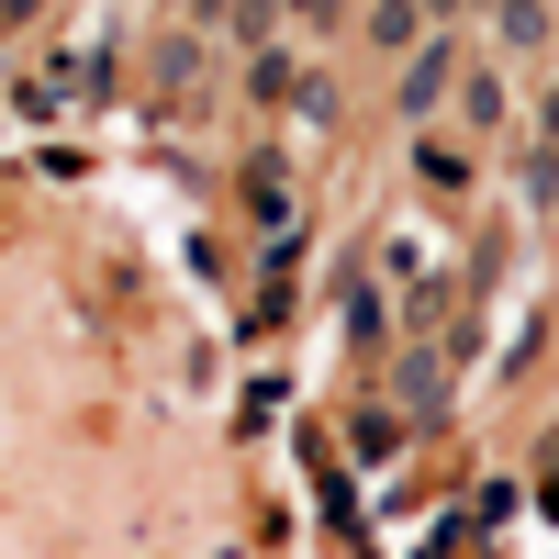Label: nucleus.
Returning a JSON list of instances; mask_svg holds the SVG:
<instances>
[{
    "instance_id": "nucleus-7",
    "label": "nucleus",
    "mask_w": 559,
    "mask_h": 559,
    "mask_svg": "<svg viewBox=\"0 0 559 559\" xmlns=\"http://www.w3.org/2000/svg\"><path fill=\"white\" fill-rule=\"evenodd\" d=\"M492 34H503V57H526V45L559 34V12H548V0H492Z\"/></svg>"
},
{
    "instance_id": "nucleus-2",
    "label": "nucleus",
    "mask_w": 559,
    "mask_h": 559,
    "mask_svg": "<svg viewBox=\"0 0 559 559\" xmlns=\"http://www.w3.org/2000/svg\"><path fill=\"white\" fill-rule=\"evenodd\" d=\"M459 123L503 134V123H515V79H503V68H459Z\"/></svg>"
},
{
    "instance_id": "nucleus-9",
    "label": "nucleus",
    "mask_w": 559,
    "mask_h": 559,
    "mask_svg": "<svg viewBox=\"0 0 559 559\" xmlns=\"http://www.w3.org/2000/svg\"><path fill=\"white\" fill-rule=\"evenodd\" d=\"M515 179H526V202L548 213V202H559V146H537V134H526V168H515Z\"/></svg>"
},
{
    "instance_id": "nucleus-15",
    "label": "nucleus",
    "mask_w": 559,
    "mask_h": 559,
    "mask_svg": "<svg viewBox=\"0 0 559 559\" xmlns=\"http://www.w3.org/2000/svg\"><path fill=\"white\" fill-rule=\"evenodd\" d=\"M34 12H45V0H0V23H34Z\"/></svg>"
},
{
    "instance_id": "nucleus-10",
    "label": "nucleus",
    "mask_w": 559,
    "mask_h": 559,
    "mask_svg": "<svg viewBox=\"0 0 559 559\" xmlns=\"http://www.w3.org/2000/svg\"><path fill=\"white\" fill-rule=\"evenodd\" d=\"M347 448H358V459H392L403 426H392V414H347Z\"/></svg>"
},
{
    "instance_id": "nucleus-12",
    "label": "nucleus",
    "mask_w": 559,
    "mask_h": 559,
    "mask_svg": "<svg viewBox=\"0 0 559 559\" xmlns=\"http://www.w3.org/2000/svg\"><path fill=\"white\" fill-rule=\"evenodd\" d=\"M224 23H236L247 45H269V23H280V0H224Z\"/></svg>"
},
{
    "instance_id": "nucleus-13",
    "label": "nucleus",
    "mask_w": 559,
    "mask_h": 559,
    "mask_svg": "<svg viewBox=\"0 0 559 559\" xmlns=\"http://www.w3.org/2000/svg\"><path fill=\"white\" fill-rule=\"evenodd\" d=\"M280 12H292V23H336L347 0H280Z\"/></svg>"
},
{
    "instance_id": "nucleus-5",
    "label": "nucleus",
    "mask_w": 559,
    "mask_h": 559,
    "mask_svg": "<svg viewBox=\"0 0 559 559\" xmlns=\"http://www.w3.org/2000/svg\"><path fill=\"white\" fill-rule=\"evenodd\" d=\"M414 179H426V202H459V191H471V146H448V134H426V146H414Z\"/></svg>"
},
{
    "instance_id": "nucleus-6",
    "label": "nucleus",
    "mask_w": 559,
    "mask_h": 559,
    "mask_svg": "<svg viewBox=\"0 0 559 559\" xmlns=\"http://www.w3.org/2000/svg\"><path fill=\"white\" fill-rule=\"evenodd\" d=\"M392 381H403V414H414V426H437V414H448V369H437L426 347H403Z\"/></svg>"
},
{
    "instance_id": "nucleus-1",
    "label": "nucleus",
    "mask_w": 559,
    "mask_h": 559,
    "mask_svg": "<svg viewBox=\"0 0 559 559\" xmlns=\"http://www.w3.org/2000/svg\"><path fill=\"white\" fill-rule=\"evenodd\" d=\"M459 68H471V57H459L448 34H426V45L403 57V90H392V112H403V123H437V112H448V90H459Z\"/></svg>"
},
{
    "instance_id": "nucleus-3",
    "label": "nucleus",
    "mask_w": 559,
    "mask_h": 559,
    "mask_svg": "<svg viewBox=\"0 0 559 559\" xmlns=\"http://www.w3.org/2000/svg\"><path fill=\"white\" fill-rule=\"evenodd\" d=\"M236 202L280 236V224H292V168H280V157H247V168H236Z\"/></svg>"
},
{
    "instance_id": "nucleus-16",
    "label": "nucleus",
    "mask_w": 559,
    "mask_h": 559,
    "mask_svg": "<svg viewBox=\"0 0 559 559\" xmlns=\"http://www.w3.org/2000/svg\"><path fill=\"white\" fill-rule=\"evenodd\" d=\"M426 12H437V23H459V12H471V0H426Z\"/></svg>"
},
{
    "instance_id": "nucleus-4",
    "label": "nucleus",
    "mask_w": 559,
    "mask_h": 559,
    "mask_svg": "<svg viewBox=\"0 0 559 559\" xmlns=\"http://www.w3.org/2000/svg\"><path fill=\"white\" fill-rule=\"evenodd\" d=\"M426 34H437V12H426V0H369V45H381V57H414Z\"/></svg>"
},
{
    "instance_id": "nucleus-14",
    "label": "nucleus",
    "mask_w": 559,
    "mask_h": 559,
    "mask_svg": "<svg viewBox=\"0 0 559 559\" xmlns=\"http://www.w3.org/2000/svg\"><path fill=\"white\" fill-rule=\"evenodd\" d=\"M537 146H559V90H537Z\"/></svg>"
},
{
    "instance_id": "nucleus-11",
    "label": "nucleus",
    "mask_w": 559,
    "mask_h": 559,
    "mask_svg": "<svg viewBox=\"0 0 559 559\" xmlns=\"http://www.w3.org/2000/svg\"><path fill=\"white\" fill-rule=\"evenodd\" d=\"M157 79H168V90H191V79H202V45H179V34H168V45H157Z\"/></svg>"
},
{
    "instance_id": "nucleus-8",
    "label": "nucleus",
    "mask_w": 559,
    "mask_h": 559,
    "mask_svg": "<svg viewBox=\"0 0 559 559\" xmlns=\"http://www.w3.org/2000/svg\"><path fill=\"white\" fill-rule=\"evenodd\" d=\"M292 90H302V68L280 57V45H258V57H247V102H292Z\"/></svg>"
}]
</instances>
